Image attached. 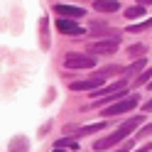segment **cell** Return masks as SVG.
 <instances>
[{
    "label": "cell",
    "mask_w": 152,
    "mask_h": 152,
    "mask_svg": "<svg viewBox=\"0 0 152 152\" xmlns=\"http://www.w3.org/2000/svg\"><path fill=\"white\" fill-rule=\"evenodd\" d=\"M142 120H145V118H140V115H137V118H130V120H125V123H123V125H120L115 132H110V135H108L106 140H96V142H93V150H96V152H101V150H108V147H113V145H115V142H120V140H125L132 130H137V125H140Z\"/></svg>",
    "instance_id": "cell-1"
},
{
    "label": "cell",
    "mask_w": 152,
    "mask_h": 152,
    "mask_svg": "<svg viewBox=\"0 0 152 152\" xmlns=\"http://www.w3.org/2000/svg\"><path fill=\"white\" fill-rule=\"evenodd\" d=\"M96 64L98 61H96V56H93V54L71 52V54L64 56V69H74V71H79V69H93Z\"/></svg>",
    "instance_id": "cell-2"
},
{
    "label": "cell",
    "mask_w": 152,
    "mask_h": 152,
    "mask_svg": "<svg viewBox=\"0 0 152 152\" xmlns=\"http://www.w3.org/2000/svg\"><path fill=\"white\" fill-rule=\"evenodd\" d=\"M135 106H137V96H125V98H120L115 103H110V106H106L103 108V115L110 118V115H120V113H130Z\"/></svg>",
    "instance_id": "cell-3"
},
{
    "label": "cell",
    "mask_w": 152,
    "mask_h": 152,
    "mask_svg": "<svg viewBox=\"0 0 152 152\" xmlns=\"http://www.w3.org/2000/svg\"><path fill=\"white\" fill-rule=\"evenodd\" d=\"M118 52V37H108V39H98V42H88V54H113Z\"/></svg>",
    "instance_id": "cell-4"
},
{
    "label": "cell",
    "mask_w": 152,
    "mask_h": 152,
    "mask_svg": "<svg viewBox=\"0 0 152 152\" xmlns=\"http://www.w3.org/2000/svg\"><path fill=\"white\" fill-rule=\"evenodd\" d=\"M101 86H106V79L98 76V74H93L91 79H86V81H71L69 83L71 91H93V88H101Z\"/></svg>",
    "instance_id": "cell-5"
},
{
    "label": "cell",
    "mask_w": 152,
    "mask_h": 152,
    "mask_svg": "<svg viewBox=\"0 0 152 152\" xmlns=\"http://www.w3.org/2000/svg\"><path fill=\"white\" fill-rule=\"evenodd\" d=\"M56 30H59L61 34H83V27L81 25H76L71 20H64V17L56 20Z\"/></svg>",
    "instance_id": "cell-6"
},
{
    "label": "cell",
    "mask_w": 152,
    "mask_h": 152,
    "mask_svg": "<svg viewBox=\"0 0 152 152\" xmlns=\"http://www.w3.org/2000/svg\"><path fill=\"white\" fill-rule=\"evenodd\" d=\"M54 10L59 12L61 17H71V20H79V17L86 15L83 7H74V5H54Z\"/></svg>",
    "instance_id": "cell-7"
},
{
    "label": "cell",
    "mask_w": 152,
    "mask_h": 152,
    "mask_svg": "<svg viewBox=\"0 0 152 152\" xmlns=\"http://www.w3.org/2000/svg\"><path fill=\"white\" fill-rule=\"evenodd\" d=\"M93 10H98V12H118L120 3L118 0H96V3H93Z\"/></svg>",
    "instance_id": "cell-8"
},
{
    "label": "cell",
    "mask_w": 152,
    "mask_h": 152,
    "mask_svg": "<svg viewBox=\"0 0 152 152\" xmlns=\"http://www.w3.org/2000/svg\"><path fill=\"white\" fill-rule=\"evenodd\" d=\"M91 34H96V37H120L115 30H110V27L101 25V22H93V27H91Z\"/></svg>",
    "instance_id": "cell-9"
},
{
    "label": "cell",
    "mask_w": 152,
    "mask_h": 152,
    "mask_svg": "<svg viewBox=\"0 0 152 152\" xmlns=\"http://www.w3.org/2000/svg\"><path fill=\"white\" fill-rule=\"evenodd\" d=\"M103 128H106V120H98L96 125L79 128V130H76V135H79V137H86V135H93V132H98V130H103Z\"/></svg>",
    "instance_id": "cell-10"
},
{
    "label": "cell",
    "mask_w": 152,
    "mask_h": 152,
    "mask_svg": "<svg viewBox=\"0 0 152 152\" xmlns=\"http://www.w3.org/2000/svg\"><path fill=\"white\" fill-rule=\"evenodd\" d=\"M150 79H152V69H145L142 74L135 76V81H132V88H140L142 83H150Z\"/></svg>",
    "instance_id": "cell-11"
},
{
    "label": "cell",
    "mask_w": 152,
    "mask_h": 152,
    "mask_svg": "<svg viewBox=\"0 0 152 152\" xmlns=\"http://www.w3.org/2000/svg\"><path fill=\"white\" fill-rule=\"evenodd\" d=\"M142 15H145V5H132V7L125 10V17H128V20H135V17H142Z\"/></svg>",
    "instance_id": "cell-12"
},
{
    "label": "cell",
    "mask_w": 152,
    "mask_h": 152,
    "mask_svg": "<svg viewBox=\"0 0 152 152\" xmlns=\"http://www.w3.org/2000/svg\"><path fill=\"white\" fill-rule=\"evenodd\" d=\"M150 27H152V17H150V20H145V22L130 25V27H128V32H132V34H137V32H145V30H150Z\"/></svg>",
    "instance_id": "cell-13"
},
{
    "label": "cell",
    "mask_w": 152,
    "mask_h": 152,
    "mask_svg": "<svg viewBox=\"0 0 152 152\" xmlns=\"http://www.w3.org/2000/svg\"><path fill=\"white\" fill-rule=\"evenodd\" d=\"M142 66H145V56L142 59H137V61H132L130 66H125V71H123V76H130V74H135V71H140Z\"/></svg>",
    "instance_id": "cell-14"
},
{
    "label": "cell",
    "mask_w": 152,
    "mask_h": 152,
    "mask_svg": "<svg viewBox=\"0 0 152 152\" xmlns=\"http://www.w3.org/2000/svg\"><path fill=\"white\" fill-rule=\"evenodd\" d=\"M147 54V47L145 44H132L128 47V56H145Z\"/></svg>",
    "instance_id": "cell-15"
},
{
    "label": "cell",
    "mask_w": 152,
    "mask_h": 152,
    "mask_svg": "<svg viewBox=\"0 0 152 152\" xmlns=\"http://www.w3.org/2000/svg\"><path fill=\"white\" fill-rule=\"evenodd\" d=\"M147 135H152V123H150V125H145V128H140V130H137V140L147 137Z\"/></svg>",
    "instance_id": "cell-16"
},
{
    "label": "cell",
    "mask_w": 152,
    "mask_h": 152,
    "mask_svg": "<svg viewBox=\"0 0 152 152\" xmlns=\"http://www.w3.org/2000/svg\"><path fill=\"white\" fill-rule=\"evenodd\" d=\"M130 147H132V140H128L125 145H123V150H118V152H130Z\"/></svg>",
    "instance_id": "cell-17"
},
{
    "label": "cell",
    "mask_w": 152,
    "mask_h": 152,
    "mask_svg": "<svg viewBox=\"0 0 152 152\" xmlns=\"http://www.w3.org/2000/svg\"><path fill=\"white\" fill-rule=\"evenodd\" d=\"M142 110H145V113H150V110H152V98L145 103V106H142Z\"/></svg>",
    "instance_id": "cell-18"
},
{
    "label": "cell",
    "mask_w": 152,
    "mask_h": 152,
    "mask_svg": "<svg viewBox=\"0 0 152 152\" xmlns=\"http://www.w3.org/2000/svg\"><path fill=\"white\" fill-rule=\"evenodd\" d=\"M140 5H152V0H137Z\"/></svg>",
    "instance_id": "cell-19"
},
{
    "label": "cell",
    "mask_w": 152,
    "mask_h": 152,
    "mask_svg": "<svg viewBox=\"0 0 152 152\" xmlns=\"http://www.w3.org/2000/svg\"><path fill=\"white\" fill-rule=\"evenodd\" d=\"M54 152H64V150H61V147H56V150H54Z\"/></svg>",
    "instance_id": "cell-20"
},
{
    "label": "cell",
    "mask_w": 152,
    "mask_h": 152,
    "mask_svg": "<svg viewBox=\"0 0 152 152\" xmlns=\"http://www.w3.org/2000/svg\"><path fill=\"white\" fill-rule=\"evenodd\" d=\"M147 86H150V88H152V81H150V83H147Z\"/></svg>",
    "instance_id": "cell-21"
}]
</instances>
